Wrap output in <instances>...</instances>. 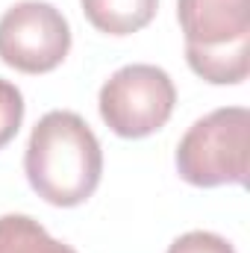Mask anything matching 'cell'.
Returning <instances> with one entry per match:
<instances>
[{
  "label": "cell",
  "mask_w": 250,
  "mask_h": 253,
  "mask_svg": "<svg viewBox=\"0 0 250 253\" xmlns=\"http://www.w3.org/2000/svg\"><path fill=\"white\" fill-rule=\"evenodd\" d=\"M27 183L53 206H80L100 186L103 150L77 112L53 109L33 126L24 153Z\"/></svg>",
  "instance_id": "cell-1"
},
{
  "label": "cell",
  "mask_w": 250,
  "mask_h": 253,
  "mask_svg": "<svg viewBox=\"0 0 250 253\" xmlns=\"http://www.w3.org/2000/svg\"><path fill=\"white\" fill-rule=\"evenodd\" d=\"M250 165V112L221 106L186 129L177 144V171L197 189L245 186Z\"/></svg>",
  "instance_id": "cell-2"
},
{
  "label": "cell",
  "mask_w": 250,
  "mask_h": 253,
  "mask_svg": "<svg viewBox=\"0 0 250 253\" xmlns=\"http://www.w3.org/2000/svg\"><path fill=\"white\" fill-rule=\"evenodd\" d=\"M177 103V85L156 65H124L100 88L97 106L106 126L121 138H144L168 124Z\"/></svg>",
  "instance_id": "cell-3"
},
{
  "label": "cell",
  "mask_w": 250,
  "mask_h": 253,
  "mask_svg": "<svg viewBox=\"0 0 250 253\" xmlns=\"http://www.w3.org/2000/svg\"><path fill=\"white\" fill-rule=\"evenodd\" d=\"M71 50L68 18L44 0H21L0 18V59L24 74H47Z\"/></svg>",
  "instance_id": "cell-4"
},
{
  "label": "cell",
  "mask_w": 250,
  "mask_h": 253,
  "mask_svg": "<svg viewBox=\"0 0 250 253\" xmlns=\"http://www.w3.org/2000/svg\"><path fill=\"white\" fill-rule=\"evenodd\" d=\"M186 50L250 44V0H177Z\"/></svg>",
  "instance_id": "cell-5"
},
{
  "label": "cell",
  "mask_w": 250,
  "mask_h": 253,
  "mask_svg": "<svg viewBox=\"0 0 250 253\" xmlns=\"http://www.w3.org/2000/svg\"><path fill=\"white\" fill-rule=\"evenodd\" d=\"M80 6L100 33L129 36L153 21L159 0H80Z\"/></svg>",
  "instance_id": "cell-6"
},
{
  "label": "cell",
  "mask_w": 250,
  "mask_h": 253,
  "mask_svg": "<svg viewBox=\"0 0 250 253\" xmlns=\"http://www.w3.org/2000/svg\"><path fill=\"white\" fill-rule=\"evenodd\" d=\"M0 253H77L71 245L53 239L30 215L0 218Z\"/></svg>",
  "instance_id": "cell-7"
},
{
  "label": "cell",
  "mask_w": 250,
  "mask_h": 253,
  "mask_svg": "<svg viewBox=\"0 0 250 253\" xmlns=\"http://www.w3.org/2000/svg\"><path fill=\"white\" fill-rule=\"evenodd\" d=\"M24 121V94L15 83L0 77V147H6Z\"/></svg>",
  "instance_id": "cell-8"
},
{
  "label": "cell",
  "mask_w": 250,
  "mask_h": 253,
  "mask_svg": "<svg viewBox=\"0 0 250 253\" xmlns=\"http://www.w3.org/2000/svg\"><path fill=\"white\" fill-rule=\"evenodd\" d=\"M165 253H236V248L218 236V233H209V230H191L186 236L174 239L171 248Z\"/></svg>",
  "instance_id": "cell-9"
}]
</instances>
